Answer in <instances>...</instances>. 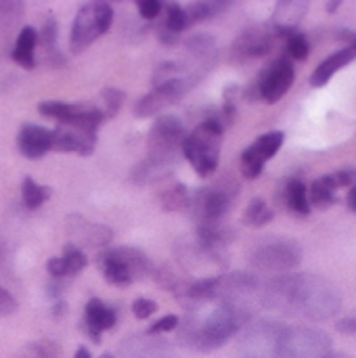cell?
Here are the masks:
<instances>
[{"label":"cell","mask_w":356,"mask_h":358,"mask_svg":"<svg viewBox=\"0 0 356 358\" xmlns=\"http://www.w3.org/2000/svg\"><path fill=\"white\" fill-rule=\"evenodd\" d=\"M258 292L264 308L308 321H327L342 308V296L336 285L313 273L279 275L260 285Z\"/></svg>","instance_id":"cell-1"},{"label":"cell","mask_w":356,"mask_h":358,"mask_svg":"<svg viewBox=\"0 0 356 358\" xmlns=\"http://www.w3.org/2000/svg\"><path fill=\"white\" fill-rule=\"evenodd\" d=\"M252 319V313L241 302H218V306L204 319H189L180 331V340L199 352H212L237 336Z\"/></svg>","instance_id":"cell-2"},{"label":"cell","mask_w":356,"mask_h":358,"mask_svg":"<svg viewBox=\"0 0 356 358\" xmlns=\"http://www.w3.org/2000/svg\"><path fill=\"white\" fill-rule=\"evenodd\" d=\"M225 126L220 122V109H212L183 141V157L191 164L197 176L208 178L218 168L220 145Z\"/></svg>","instance_id":"cell-3"},{"label":"cell","mask_w":356,"mask_h":358,"mask_svg":"<svg viewBox=\"0 0 356 358\" xmlns=\"http://www.w3.org/2000/svg\"><path fill=\"white\" fill-rule=\"evenodd\" d=\"M187 136L180 117L168 113L159 115L147 134V159L159 168L170 170L183 157V141Z\"/></svg>","instance_id":"cell-4"},{"label":"cell","mask_w":356,"mask_h":358,"mask_svg":"<svg viewBox=\"0 0 356 358\" xmlns=\"http://www.w3.org/2000/svg\"><path fill=\"white\" fill-rule=\"evenodd\" d=\"M113 23V8L109 2H86L73 17L69 34V50L73 55L84 52L97 38L109 31Z\"/></svg>","instance_id":"cell-5"},{"label":"cell","mask_w":356,"mask_h":358,"mask_svg":"<svg viewBox=\"0 0 356 358\" xmlns=\"http://www.w3.org/2000/svg\"><path fill=\"white\" fill-rule=\"evenodd\" d=\"M332 355V338L313 327H285L277 358H325Z\"/></svg>","instance_id":"cell-6"},{"label":"cell","mask_w":356,"mask_h":358,"mask_svg":"<svg viewBox=\"0 0 356 358\" xmlns=\"http://www.w3.org/2000/svg\"><path fill=\"white\" fill-rule=\"evenodd\" d=\"M239 191V187H229L227 182L214 185V187H201L191 195L189 212L197 220V224H210V222H222L225 214L231 210L233 197Z\"/></svg>","instance_id":"cell-7"},{"label":"cell","mask_w":356,"mask_h":358,"mask_svg":"<svg viewBox=\"0 0 356 358\" xmlns=\"http://www.w3.org/2000/svg\"><path fill=\"white\" fill-rule=\"evenodd\" d=\"M250 262H252L254 268H258L262 273H279V275H285V273L294 271L302 262V250L294 241L275 239V241H269V243L258 245L252 252Z\"/></svg>","instance_id":"cell-8"},{"label":"cell","mask_w":356,"mask_h":358,"mask_svg":"<svg viewBox=\"0 0 356 358\" xmlns=\"http://www.w3.org/2000/svg\"><path fill=\"white\" fill-rule=\"evenodd\" d=\"M38 111L44 117L57 120L59 126H82L97 130L101 122H105V113L97 107L82 103H63V101H42Z\"/></svg>","instance_id":"cell-9"},{"label":"cell","mask_w":356,"mask_h":358,"mask_svg":"<svg viewBox=\"0 0 356 358\" xmlns=\"http://www.w3.org/2000/svg\"><path fill=\"white\" fill-rule=\"evenodd\" d=\"M285 325L275 321H258L245 327L239 346L243 358H277V346Z\"/></svg>","instance_id":"cell-10"},{"label":"cell","mask_w":356,"mask_h":358,"mask_svg":"<svg viewBox=\"0 0 356 358\" xmlns=\"http://www.w3.org/2000/svg\"><path fill=\"white\" fill-rule=\"evenodd\" d=\"M277 42V34L271 23H258L245 27L231 44V59L235 63H243L250 59L266 57Z\"/></svg>","instance_id":"cell-11"},{"label":"cell","mask_w":356,"mask_h":358,"mask_svg":"<svg viewBox=\"0 0 356 358\" xmlns=\"http://www.w3.org/2000/svg\"><path fill=\"white\" fill-rule=\"evenodd\" d=\"M294 78H296V69L287 57L273 61L269 67H264L256 76V84L260 88V101H264L269 105L279 103L285 96V92L292 88Z\"/></svg>","instance_id":"cell-12"},{"label":"cell","mask_w":356,"mask_h":358,"mask_svg":"<svg viewBox=\"0 0 356 358\" xmlns=\"http://www.w3.org/2000/svg\"><path fill=\"white\" fill-rule=\"evenodd\" d=\"M97 147V130L82 126H59L52 130V151L59 153H78L88 157Z\"/></svg>","instance_id":"cell-13"},{"label":"cell","mask_w":356,"mask_h":358,"mask_svg":"<svg viewBox=\"0 0 356 358\" xmlns=\"http://www.w3.org/2000/svg\"><path fill=\"white\" fill-rule=\"evenodd\" d=\"M67 233L78 243V248L86 245V248H103L105 250V248H109V243L113 239V233L109 227L90 222V220L82 218L80 214H71L67 218Z\"/></svg>","instance_id":"cell-14"},{"label":"cell","mask_w":356,"mask_h":358,"mask_svg":"<svg viewBox=\"0 0 356 358\" xmlns=\"http://www.w3.org/2000/svg\"><path fill=\"white\" fill-rule=\"evenodd\" d=\"M185 94V88L176 82H168L162 86H153V90L149 94H145L136 105H134V115L136 117H151L157 115L159 111H164L166 107L174 105L180 101V96Z\"/></svg>","instance_id":"cell-15"},{"label":"cell","mask_w":356,"mask_h":358,"mask_svg":"<svg viewBox=\"0 0 356 358\" xmlns=\"http://www.w3.org/2000/svg\"><path fill=\"white\" fill-rule=\"evenodd\" d=\"M185 55L189 57V61H185V63L189 67H193L197 73L206 76L218 59V46H216L214 36H210V34L191 36L185 42Z\"/></svg>","instance_id":"cell-16"},{"label":"cell","mask_w":356,"mask_h":358,"mask_svg":"<svg viewBox=\"0 0 356 358\" xmlns=\"http://www.w3.org/2000/svg\"><path fill=\"white\" fill-rule=\"evenodd\" d=\"M306 10H308V4L302 2V0H283V2H277L275 6V13L271 17V27L275 29L277 38H290L292 34L298 31V25L300 21L306 17Z\"/></svg>","instance_id":"cell-17"},{"label":"cell","mask_w":356,"mask_h":358,"mask_svg":"<svg viewBox=\"0 0 356 358\" xmlns=\"http://www.w3.org/2000/svg\"><path fill=\"white\" fill-rule=\"evenodd\" d=\"M52 130L36 124H23L17 132V149L27 159H40L50 151Z\"/></svg>","instance_id":"cell-18"},{"label":"cell","mask_w":356,"mask_h":358,"mask_svg":"<svg viewBox=\"0 0 356 358\" xmlns=\"http://www.w3.org/2000/svg\"><path fill=\"white\" fill-rule=\"evenodd\" d=\"M118 321V315L115 310H111L107 304H103L101 300L92 298L88 300L86 308H84V323H82V329L84 334L94 342L99 344L101 342V334L111 329Z\"/></svg>","instance_id":"cell-19"},{"label":"cell","mask_w":356,"mask_h":358,"mask_svg":"<svg viewBox=\"0 0 356 358\" xmlns=\"http://www.w3.org/2000/svg\"><path fill=\"white\" fill-rule=\"evenodd\" d=\"M355 57L356 52L350 46H344V48L336 50L334 55H329L327 59H323V61L319 63V67L313 71V76H311V86H313V88L325 86L342 67L350 65V63L355 61Z\"/></svg>","instance_id":"cell-20"},{"label":"cell","mask_w":356,"mask_h":358,"mask_svg":"<svg viewBox=\"0 0 356 358\" xmlns=\"http://www.w3.org/2000/svg\"><path fill=\"white\" fill-rule=\"evenodd\" d=\"M120 358H170L168 344L164 340H157L155 336H141L124 342Z\"/></svg>","instance_id":"cell-21"},{"label":"cell","mask_w":356,"mask_h":358,"mask_svg":"<svg viewBox=\"0 0 356 358\" xmlns=\"http://www.w3.org/2000/svg\"><path fill=\"white\" fill-rule=\"evenodd\" d=\"M97 264H99L103 277H105L111 285H115V287H128V285L134 281V277H132V273L128 271V266H126L122 260H118V258L111 254L109 248H105V250L99 254Z\"/></svg>","instance_id":"cell-22"},{"label":"cell","mask_w":356,"mask_h":358,"mask_svg":"<svg viewBox=\"0 0 356 358\" xmlns=\"http://www.w3.org/2000/svg\"><path fill=\"white\" fill-rule=\"evenodd\" d=\"M36 44H38V31L31 25L21 27L17 34L15 46H13V61L19 63L23 69H34L36 67V57H34Z\"/></svg>","instance_id":"cell-23"},{"label":"cell","mask_w":356,"mask_h":358,"mask_svg":"<svg viewBox=\"0 0 356 358\" xmlns=\"http://www.w3.org/2000/svg\"><path fill=\"white\" fill-rule=\"evenodd\" d=\"M283 201L290 212L296 216H308L311 214V203H308V187L300 178H290L283 185Z\"/></svg>","instance_id":"cell-24"},{"label":"cell","mask_w":356,"mask_h":358,"mask_svg":"<svg viewBox=\"0 0 356 358\" xmlns=\"http://www.w3.org/2000/svg\"><path fill=\"white\" fill-rule=\"evenodd\" d=\"M109 250L118 260H122L128 266V271L132 273L134 279H143L151 273V262L143 250L130 248V245H120V248H109Z\"/></svg>","instance_id":"cell-25"},{"label":"cell","mask_w":356,"mask_h":358,"mask_svg":"<svg viewBox=\"0 0 356 358\" xmlns=\"http://www.w3.org/2000/svg\"><path fill=\"white\" fill-rule=\"evenodd\" d=\"M283 141H285V134L281 130H273V132H266L262 136H258L250 147H245L252 155H256L260 162H269L271 157H275L279 153V149L283 147Z\"/></svg>","instance_id":"cell-26"},{"label":"cell","mask_w":356,"mask_h":358,"mask_svg":"<svg viewBox=\"0 0 356 358\" xmlns=\"http://www.w3.org/2000/svg\"><path fill=\"white\" fill-rule=\"evenodd\" d=\"M23 15H25L23 2L0 0V38H8L13 31H17Z\"/></svg>","instance_id":"cell-27"},{"label":"cell","mask_w":356,"mask_h":358,"mask_svg":"<svg viewBox=\"0 0 356 358\" xmlns=\"http://www.w3.org/2000/svg\"><path fill=\"white\" fill-rule=\"evenodd\" d=\"M336 201H338V197H336V189L329 185L327 174H325V176L315 178V180H313V185L308 187V203H311V208L327 210V208H332Z\"/></svg>","instance_id":"cell-28"},{"label":"cell","mask_w":356,"mask_h":358,"mask_svg":"<svg viewBox=\"0 0 356 358\" xmlns=\"http://www.w3.org/2000/svg\"><path fill=\"white\" fill-rule=\"evenodd\" d=\"M159 203L166 212H187L191 206V191L185 185H174L159 195Z\"/></svg>","instance_id":"cell-29"},{"label":"cell","mask_w":356,"mask_h":358,"mask_svg":"<svg viewBox=\"0 0 356 358\" xmlns=\"http://www.w3.org/2000/svg\"><path fill=\"white\" fill-rule=\"evenodd\" d=\"M50 195H52V189L50 187L38 185L31 176H25L23 178V182H21V199H23V203H25L27 210H38Z\"/></svg>","instance_id":"cell-30"},{"label":"cell","mask_w":356,"mask_h":358,"mask_svg":"<svg viewBox=\"0 0 356 358\" xmlns=\"http://www.w3.org/2000/svg\"><path fill=\"white\" fill-rule=\"evenodd\" d=\"M273 218L275 212L269 208V203L262 197H254L243 212V222L248 227H266L269 222H273Z\"/></svg>","instance_id":"cell-31"},{"label":"cell","mask_w":356,"mask_h":358,"mask_svg":"<svg viewBox=\"0 0 356 358\" xmlns=\"http://www.w3.org/2000/svg\"><path fill=\"white\" fill-rule=\"evenodd\" d=\"M231 6V2H218V0H206V2H195L187 13H189V19H191V23L195 21H210V19H214V17H218V15H222L227 8Z\"/></svg>","instance_id":"cell-32"},{"label":"cell","mask_w":356,"mask_h":358,"mask_svg":"<svg viewBox=\"0 0 356 358\" xmlns=\"http://www.w3.org/2000/svg\"><path fill=\"white\" fill-rule=\"evenodd\" d=\"M61 260L65 264V275L67 277H76L78 273H82L86 268V254L78 245H73V243H69V245L63 248Z\"/></svg>","instance_id":"cell-33"},{"label":"cell","mask_w":356,"mask_h":358,"mask_svg":"<svg viewBox=\"0 0 356 358\" xmlns=\"http://www.w3.org/2000/svg\"><path fill=\"white\" fill-rule=\"evenodd\" d=\"M191 25V19H189V13L180 6V4H168V13H166V23L164 27L174 31V34H183L187 27Z\"/></svg>","instance_id":"cell-34"},{"label":"cell","mask_w":356,"mask_h":358,"mask_svg":"<svg viewBox=\"0 0 356 358\" xmlns=\"http://www.w3.org/2000/svg\"><path fill=\"white\" fill-rule=\"evenodd\" d=\"M285 48H287L290 61H304L311 52V42L302 31H296L285 40Z\"/></svg>","instance_id":"cell-35"},{"label":"cell","mask_w":356,"mask_h":358,"mask_svg":"<svg viewBox=\"0 0 356 358\" xmlns=\"http://www.w3.org/2000/svg\"><path fill=\"white\" fill-rule=\"evenodd\" d=\"M57 38H59V23L55 17H48L38 34V42L50 52V50H57Z\"/></svg>","instance_id":"cell-36"},{"label":"cell","mask_w":356,"mask_h":358,"mask_svg":"<svg viewBox=\"0 0 356 358\" xmlns=\"http://www.w3.org/2000/svg\"><path fill=\"white\" fill-rule=\"evenodd\" d=\"M103 96V103H105V117H111L120 111V107L124 105V99H126V92L120 90V88H105L101 92Z\"/></svg>","instance_id":"cell-37"},{"label":"cell","mask_w":356,"mask_h":358,"mask_svg":"<svg viewBox=\"0 0 356 358\" xmlns=\"http://www.w3.org/2000/svg\"><path fill=\"white\" fill-rule=\"evenodd\" d=\"M262 170H264V162H260L256 155H252L248 149H243V153H241V174H243V178L254 180V178H258L262 174Z\"/></svg>","instance_id":"cell-38"},{"label":"cell","mask_w":356,"mask_h":358,"mask_svg":"<svg viewBox=\"0 0 356 358\" xmlns=\"http://www.w3.org/2000/svg\"><path fill=\"white\" fill-rule=\"evenodd\" d=\"M327 180L336 191L344 189V187H353L356 182V168H344V170H338L334 174H327Z\"/></svg>","instance_id":"cell-39"},{"label":"cell","mask_w":356,"mask_h":358,"mask_svg":"<svg viewBox=\"0 0 356 358\" xmlns=\"http://www.w3.org/2000/svg\"><path fill=\"white\" fill-rule=\"evenodd\" d=\"M178 317L176 315H166L162 319H157L151 327H149V336H157V334H166V331H174L178 327Z\"/></svg>","instance_id":"cell-40"},{"label":"cell","mask_w":356,"mask_h":358,"mask_svg":"<svg viewBox=\"0 0 356 358\" xmlns=\"http://www.w3.org/2000/svg\"><path fill=\"white\" fill-rule=\"evenodd\" d=\"M155 310H157V304L153 300H149V298H136L134 304H132V315L136 319H141V321L149 319Z\"/></svg>","instance_id":"cell-41"},{"label":"cell","mask_w":356,"mask_h":358,"mask_svg":"<svg viewBox=\"0 0 356 358\" xmlns=\"http://www.w3.org/2000/svg\"><path fill=\"white\" fill-rule=\"evenodd\" d=\"M138 13H141V17L143 19H147V21H153V19H157L159 17V13H162V2L159 0H141L138 4Z\"/></svg>","instance_id":"cell-42"},{"label":"cell","mask_w":356,"mask_h":358,"mask_svg":"<svg viewBox=\"0 0 356 358\" xmlns=\"http://www.w3.org/2000/svg\"><path fill=\"white\" fill-rule=\"evenodd\" d=\"M17 310V300L13 298L10 292H6L2 285H0V315H13Z\"/></svg>","instance_id":"cell-43"},{"label":"cell","mask_w":356,"mask_h":358,"mask_svg":"<svg viewBox=\"0 0 356 358\" xmlns=\"http://www.w3.org/2000/svg\"><path fill=\"white\" fill-rule=\"evenodd\" d=\"M46 271H48V275H50L52 279H63V277H67V275H65V264H63L61 258H50V260L46 262Z\"/></svg>","instance_id":"cell-44"},{"label":"cell","mask_w":356,"mask_h":358,"mask_svg":"<svg viewBox=\"0 0 356 358\" xmlns=\"http://www.w3.org/2000/svg\"><path fill=\"white\" fill-rule=\"evenodd\" d=\"M157 40L164 44V46H174V44H178V40H180V34H174V31H170V29H166L164 25L157 29Z\"/></svg>","instance_id":"cell-45"},{"label":"cell","mask_w":356,"mask_h":358,"mask_svg":"<svg viewBox=\"0 0 356 358\" xmlns=\"http://www.w3.org/2000/svg\"><path fill=\"white\" fill-rule=\"evenodd\" d=\"M63 289H65V283H61V279H50L48 285H46V296H48L52 302H57V300H61Z\"/></svg>","instance_id":"cell-46"},{"label":"cell","mask_w":356,"mask_h":358,"mask_svg":"<svg viewBox=\"0 0 356 358\" xmlns=\"http://www.w3.org/2000/svg\"><path fill=\"white\" fill-rule=\"evenodd\" d=\"M338 331L340 334H350V336H355L356 334V317H346V319H342V321H338Z\"/></svg>","instance_id":"cell-47"},{"label":"cell","mask_w":356,"mask_h":358,"mask_svg":"<svg viewBox=\"0 0 356 358\" xmlns=\"http://www.w3.org/2000/svg\"><path fill=\"white\" fill-rule=\"evenodd\" d=\"M65 310H67V304H65L63 300H57V302H52V308H50V313H52L55 317H63V315H65Z\"/></svg>","instance_id":"cell-48"},{"label":"cell","mask_w":356,"mask_h":358,"mask_svg":"<svg viewBox=\"0 0 356 358\" xmlns=\"http://www.w3.org/2000/svg\"><path fill=\"white\" fill-rule=\"evenodd\" d=\"M346 206H348L353 212H356V182L350 187V191H348V195H346Z\"/></svg>","instance_id":"cell-49"},{"label":"cell","mask_w":356,"mask_h":358,"mask_svg":"<svg viewBox=\"0 0 356 358\" xmlns=\"http://www.w3.org/2000/svg\"><path fill=\"white\" fill-rule=\"evenodd\" d=\"M73 358H92V355H90V350H88L86 346H80V348L76 350V357Z\"/></svg>","instance_id":"cell-50"},{"label":"cell","mask_w":356,"mask_h":358,"mask_svg":"<svg viewBox=\"0 0 356 358\" xmlns=\"http://www.w3.org/2000/svg\"><path fill=\"white\" fill-rule=\"evenodd\" d=\"M325 8H327V13H336V10L340 8V2H338V0H332V2L325 4Z\"/></svg>","instance_id":"cell-51"},{"label":"cell","mask_w":356,"mask_h":358,"mask_svg":"<svg viewBox=\"0 0 356 358\" xmlns=\"http://www.w3.org/2000/svg\"><path fill=\"white\" fill-rule=\"evenodd\" d=\"M325 358H350V357H346V355H342V352H332V355H327Z\"/></svg>","instance_id":"cell-52"},{"label":"cell","mask_w":356,"mask_h":358,"mask_svg":"<svg viewBox=\"0 0 356 358\" xmlns=\"http://www.w3.org/2000/svg\"><path fill=\"white\" fill-rule=\"evenodd\" d=\"M99 358H115V357H113V355H109V352H107V355H103V357H99Z\"/></svg>","instance_id":"cell-53"},{"label":"cell","mask_w":356,"mask_h":358,"mask_svg":"<svg viewBox=\"0 0 356 358\" xmlns=\"http://www.w3.org/2000/svg\"><path fill=\"white\" fill-rule=\"evenodd\" d=\"M350 48H353V50H355V52H356V40H355V42H353V44H350Z\"/></svg>","instance_id":"cell-54"},{"label":"cell","mask_w":356,"mask_h":358,"mask_svg":"<svg viewBox=\"0 0 356 358\" xmlns=\"http://www.w3.org/2000/svg\"><path fill=\"white\" fill-rule=\"evenodd\" d=\"M0 258H2V241H0Z\"/></svg>","instance_id":"cell-55"}]
</instances>
